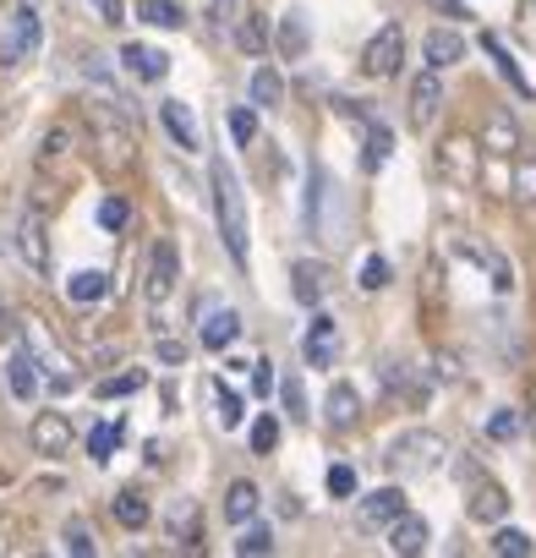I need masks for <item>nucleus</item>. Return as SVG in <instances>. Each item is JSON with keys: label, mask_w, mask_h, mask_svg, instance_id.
<instances>
[{"label": "nucleus", "mask_w": 536, "mask_h": 558, "mask_svg": "<svg viewBox=\"0 0 536 558\" xmlns=\"http://www.w3.org/2000/svg\"><path fill=\"white\" fill-rule=\"evenodd\" d=\"M88 116V132H94V165L105 175H126L137 165V132H132V110H121L115 99H88L83 105Z\"/></svg>", "instance_id": "f257e3e1"}, {"label": "nucleus", "mask_w": 536, "mask_h": 558, "mask_svg": "<svg viewBox=\"0 0 536 558\" xmlns=\"http://www.w3.org/2000/svg\"><path fill=\"white\" fill-rule=\"evenodd\" d=\"M208 186H214V219H219L224 252H230V263H235V268H246V263H252V225H246V192H241L235 165L214 159Z\"/></svg>", "instance_id": "f03ea898"}, {"label": "nucleus", "mask_w": 536, "mask_h": 558, "mask_svg": "<svg viewBox=\"0 0 536 558\" xmlns=\"http://www.w3.org/2000/svg\"><path fill=\"white\" fill-rule=\"evenodd\" d=\"M443 454H449L443 433H433V427H411V433H400V438L383 449V465H389V476L416 482V476H433V471L443 465Z\"/></svg>", "instance_id": "7ed1b4c3"}, {"label": "nucleus", "mask_w": 536, "mask_h": 558, "mask_svg": "<svg viewBox=\"0 0 536 558\" xmlns=\"http://www.w3.org/2000/svg\"><path fill=\"white\" fill-rule=\"evenodd\" d=\"M307 230H313L324 246L345 241V192L334 186V175H329L324 165L307 170Z\"/></svg>", "instance_id": "20e7f679"}, {"label": "nucleus", "mask_w": 536, "mask_h": 558, "mask_svg": "<svg viewBox=\"0 0 536 558\" xmlns=\"http://www.w3.org/2000/svg\"><path fill=\"white\" fill-rule=\"evenodd\" d=\"M39 45H45V23H39V12H34V7H17V12L7 17V39H0V72L28 66V61L39 56Z\"/></svg>", "instance_id": "39448f33"}, {"label": "nucleus", "mask_w": 536, "mask_h": 558, "mask_svg": "<svg viewBox=\"0 0 536 558\" xmlns=\"http://www.w3.org/2000/svg\"><path fill=\"white\" fill-rule=\"evenodd\" d=\"M197 324H203V335H197V340H203V351H214V356H224V351L241 340V329H246V324H241V313H235V307H219L214 296H203V302H197Z\"/></svg>", "instance_id": "423d86ee"}, {"label": "nucleus", "mask_w": 536, "mask_h": 558, "mask_svg": "<svg viewBox=\"0 0 536 558\" xmlns=\"http://www.w3.org/2000/svg\"><path fill=\"white\" fill-rule=\"evenodd\" d=\"M175 279H181V252H175L170 235H159L154 252H148V286H143V296H148L154 307H165V302L175 296Z\"/></svg>", "instance_id": "0eeeda50"}, {"label": "nucleus", "mask_w": 536, "mask_h": 558, "mask_svg": "<svg viewBox=\"0 0 536 558\" xmlns=\"http://www.w3.org/2000/svg\"><path fill=\"white\" fill-rule=\"evenodd\" d=\"M400 61H405V28H400V23H383V28L367 39V50H362V72L383 83V77L400 72Z\"/></svg>", "instance_id": "6e6552de"}, {"label": "nucleus", "mask_w": 536, "mask_h": 558, "mask_svg": "<svg viewBox=\"0 0 536 558\" xmlns=\"http://www.w3.org/2000/svg\"><path fill=\"white\" fill-rule=\"evenodd\" d=\"M482 143L476 137H443V148H438V170L454 181V186H476L482 181Z\"/></svg>", "instance_id": "1a4fd4ad"}, {"label": "nucleus", "mask_w": 536, "mask_h": 558, "mask_svg": "<svg viewBox=\"0 0 536 558\" xmlns=\"http://www.w3.org/2000/svg\"><path fill=\"white\" fill-rule=\"evenodd\" d=\"M302 356H307L313 373H329V367L340 362V324H334L324 307H313V324H307V335H302Z\"/></svg>", "instance_id": "9d476101"}, {"label": "nucleus", "mask_w": 536, "mask_h": 558, "mask_svg": "<svg viewBox=\"0 0 536 558\" xmlns=\"http://www.w3.org/2000/svg\"><path fill=\"white\" fill-rule=\"evenodd\" d=\"M17 257L39 274V279H50V268H56V257H50V235H45V214L39 208H28L23 219H17Z\"/></svg>", "instance_id": "9b49d317"}, {"label": "nucleus", "mask_w": 536, "mask_h": 558, "mask_svg": "<svg viewBox=\"0 0 536 558\" xmlns=\"http://www.w3.org/2000/svg\"><path fill=\"white\" fill-rule=\"evenodd\" d=\"M454 252L487 274V286H492L498 296H509V291H514V263H509L498 246H482V241H465V235H460V241H454Z\"/></svg>", "instance_id": "f8f14e48"}, {"label": "nucleus", "mask_w": 536, "mask_h": 558, "mask_svg": "<svg viewBox=\"0 0 536 558\" xmlns=\"http://www.w3.org/2000/svg\"><path fill=\"white\" fill-rule=\"evenodd\" d=\"M438 110H443V77H438V66H427L416 83H411V99H405V121L416 126V132H427L433 121H438Z\"/></svg>", "instance_id": "ddd939ff"}, {"label": "nucleus", "mask_w": 536, "mask_h": 558, "mask_svg": "<svg viewBox=\"0 0 536 558\" xmlns=\"http://www.w3.org/2000/svg\"><path fill=\"white\" fill-rule=\"evenodd\" d=\"M405 514V487H378V493H367L362 504H356V531H389L394 520Z\"/></svg>", "instance_id": "4468645a"}, {"label": "nucleus", "mask_w": 536, "mask_h": 558, "mask_svg": "<svg viewBox=\"0 0 536 558\" xmlns=\"http://www.w3.org/2000/svg\"><path fill=\"white\" fill-rule=\"evenodd\" d=\"M465 514L476 525H498L509 514V493L492 482V476H471V493H465Z\"/></svg>", "instance_id": "2eb2a0df"}, {"label": "nucleus", "mask_w": 536, "mask_h": 558, "mask_svg": "<svg viewBox=\"0 0 536 558\" xmlns=\"http://www.w3.org/2000/svg\"><path fill=\"white\" fill-rule=\"evenodd\" d=\"M121 66H126V77H137V83H165L170 77V56L165 50H154V45H121Z\"/></svg>", "instance_id": "dca6fc26"}, {"label": "nucleus", "mask_w": 536, "mask_h": 558, "mask_svg": "<svg viewBox=\"0 0 536 558\" xmlns=\"http://www.w3.org/2000/svg\"><path fill=\"white\" fill-rule=\"evenodd\" d=\"M159 121H165V132H170V143H175L181 154H197V148H203V132H197V116H192V105H181V99H165V105H159Z\"/></svg>", "instance_id": "f3484780"}, {"label": "nucleus", "mask_w": 536, "mask_h": 558, "mask_svg": "<svg viewBox=\"0 0 536 558\" xmlns=\"http://www.w3.org/2000/svg\"><path fill=\"white\" fill-rule=\"evenodd\" d=\"M383 542H389V553H394V558H416V553H427L433 531H427V520H422V514H411V509H405V514L383 531Z\"/></svg>", "instance_id": "a211bd4d"}, {"label": "nucleus", "mask_w": 536, "mask_h": 558, "mask_svg": "<svg viewBox=\"0 0 536 558\" xmlns=\"http://www.w3.org/2000/svg\"><path fill=\"white\" fill-rule=\"evenodd\" d=\"M291 291H296L302 307H324V296H329V263H313V257L291 263Z\"/></svg>", "instance_id": "6ab92c4d"}, {"label": "nucleus", "mask_w": 536, "mask_h": 558, "mask_svg": "<svg viewBox=\"0 0 536 558\" xmlns=\"http://www.w3.org/2000/svg\"><path fill=\"white\" fill-rule=\"evenodd\" d=\"M482 148L498 154V159H514V154H520V126H514L509 110H487V121H482Z\"/></svg>", "instance_id": "aec40b11"}, {"label": "nucleus", "mask_w": 536, "mask_h": 558, "mask_svg": "<svg viewBox=\"0 0 536 558\" xmlns=\"http://www.w3.org/2000/svg\"><path fill=\"white\" fill-rule=\"evenodd\" d=\"M28 438H34L39 454H66V449H72V422H66L61 411H39L34 427H28Z\"/></svg>", "instance_id": "412c9836"}, {"label": "nucleus", "mask_w": 536, "mask_h": 558, "mask_svg": "<svg viewBox=\"0 0 536 558\" xmlns=\"http://www.w3.org/2000/svg\"><path fill=\"white\" fill-rule=\"evenodd\" d=\"M324 422H329L334 433H351V427L362 422V395H356V384H334V389H329V400H324Z\"/></svg>", "instance_id": "4be33fe9"}, {"label": "nucleus", "mask_w": 536, "mask_h": 558, "mask_svg": "<svg viewBox=\"0 0 536 558\" xmlns=\"http://www.w3.org/2000/svg\"><path fill=\"white\" fill-rule=\"evenodd\" d=\"M422 61L438 66V72H449L454 61H465V34H454V28H433V34L422 39Z\"/></svg>", "instance_id": "5701e85b"}, {"label": "nucleus", "mask_w": 536, "mask_h": 558, "mask_svg": "<svg viewBox=\"0 0 536 558\" xmlns=\"http://www.w3.org/2000/svg\"><path fill=\"white\" fill-rule=\"evenodd\" d=\"M482 50H487V61L498 66V77H503V83H509V88H514L520 99H536V88H531V77L520 72V61H514V56L503 50V39H498V34H482Z\"/></svg>", "instance_id": "b1692460"}, {"label": "nucleus", "mask_w": 536, "mask_h": 558, "mask_svg": "<svg viewBox=\"0 0 536 558\" xmlns=\"http://www.w3.org/2000/svg\"><path fill=\"white\" fill-rule=\"evenodd\" d=\"M105 296H110V274H105V268H83V274L66 279V302H72V307H94V302H105Z\"/></svg>", "instance_id": "393cba45"}, {"label": "nucleus", "mask_w": 536, "mask_h": 558, "mask_svg": "<svg viewBox=\"0 0 536 558\" xmlns=\"http://www.w3.org/2000/svg\"><path fill=\"white\" fill-rule=\"evenodd\" d=\"M257 504H263V493H257V482H246V476H235V482L224 487V520H230V525H246V520L257 514Z\"/></svg>", "instance_id": "a878e982"}, {"label": "nucleus", "mask_w": 536, "mask_h": 558, "mask_svg": "<svg viewBox=\"0 0 536 558\" xmlns=\"http://www.w3.org/2000/svg\"><path fill=\"white\" fill-rule=\"evenodd\" d=\"M230 39H235V50H246V56H268V17H263V12H241L235 28H230Z\"/></svg>", "instance_id": "bb28decb"}, {"label": "nucleus", "mask_w": 536, "mask_h": 558, "mask_svg": "<svg viewBox=\"0 0 536 558\" xmlns=\"http://www.w3.org/2000/svg\"><path fill=\"white\" fill-rule=\"evenodd\" d=\"M275 39H280V56H285V61H302V56H307V45H313L307 12H285V17H280V34H275Z\"/></svg>", "instance_id": "cd10ccee"}, {"label": "nucleus", "mask_w": 536, "mask_h": 558, "mask_svg": "<svg viewBox=\"0 0 536 558\" xmlns=\"http://www.w3.org/2000/svg\"><path fill=\"white\" fill-rule=\"evenodd\" d=\"M389 154H394V132H389L383 121H367V137H362V170L378 175V170L389 165Z\"/></svg>", "instance_id": "c85d7f7f"}, {"label": "nucleus", "mask_w": 536, "mask_h": 558, "mask_svg": "<svg viewBox=\"0 0 536 558\" xmlns=\"http://www.w3.org/2000/svg\"><path fill=\"white\" fill-rule=\"evenodd\" d=\"M383 389L389 395H405L411 405H427V384H411V362H400V356H383Z\"/></svg>", "instance_id": "c756f323"}, {"label": "nucleus", "mask_w": 536, "mask_h": 558, "mask_svg": "<svg viewBox=\"0 0 536 558\" xmlns=\"http://www.w3.org/2000/svg\"><path fill=\"white\" fill-rule=\"evenodd\" d=\"M170 542H181L186 553H203V514H197V504H175L170 509Z\"/></svg>", "instance_id": "7c9ffc66"}, {"label": "nucleus", "mask_w": 536, "mask_h": 558, "mask_svg": "<svg viewBox=\"0 0 536 558\" xmlns=\"http://www.w3.org/2000/svg\"><path fill=\"white\" fill-rule=\"evenodd\" d=\"M7 384H12L17 400H34V395H39V367H34L28 351H12V356H7Z\"/></svg>", "instance_id": "2f4dec72"}, {"label": "nucleus", "mask_w": 536, "mask_h": 558, "mask_svg": "<svg viewBox=\"0 0 536 558\" xmlns=\"http://www.w3.org/2000/svg\"><path fill=\"white\" fill-rule=\"evenodd\" d=\"M246 94H252V105H257V110H275V105L285 99V77H280L275 66H257V72H252V83H246Z\"/></svg>", "instance_id": "473e14b6"}, {"label": "nucleus", "mask_w": 536, "mask_h": 558, "mask_svg": "<svg viewBox=\"0 0 536 558\" xmlns=\"http://www.w3.org/2000/svg\"><path fill=\"white\" fill-rule=\"evenodd\" d=\"M110 509H115V520H121V525H126V531H143V525H148V520H154V509H148V498H143V493H137V487H121V493H115V504H110Z\"/></svg>", "instance_id": "72a5a7b5"}, {"label": "nucleus", "mask_w": 536, "mask_h": 558, "mask_svg": "<svg viewBox=\"0 0 536 558\" xmlns=\"http://www.w3.org/2000/svg\"><path fill=\"white\" fill-rule=\"evenodd\" d=\"M115 449H121V422H99V427L88 433V460H94V465H110Z\"/></svg>", "instance_id": "f704fd0d"}, {"label": "nucleus", "mask_w": 536, "mask_h": 558, "mask_svg": "<svg viewBox=\"0 0 536 558\" xmlns=\"http://www.w3.org/2000/svg\"><path fill=\"white\" fill-rule=\"evenodd\" d=\"M137 17L154 23V28H181L186 23V12L175 7V0H137Z\"/></svg>", "instance_id": "c9c22d12"}, {"label": "nucleus", "mask_w": 536, "mask_h": 558, "mask_svg": "<svg viewBox=\"0 0 536 558\" xmlns=\"http://www.w3.org/2000/svg\"><path fill=\"white\" fill-rule=\"evenodd\" d=\"M143 384H148V373H143V367H126V373L105 378V384H99L94 395H99V400H126V395H137Z\"/></svg>", "instance_id": "e433bc0d"}, {"label": "nucleus", "mask_w": 536, "mask_h": 558, "mask_svg": "<svg viewBox=\"0 0 536 558\" xmlns=\"http://www.w3.org/2000/svg\"><path fill=\"white\" fill-rule=\"evenodd\" d=\"M520 427H525V416H520L514 405H498V411L487 416V438H492V444H514Z\"/></svg>", "instance_id": "4c0bfd02"}, {"label": "nucleus", "mask_w": 536, "mask_h": 558, "mask_svg": "<svg viewBox=\"0 0 536 558\" xmlns=\"http://www.w3.org/2000/svg\"><path fill=\"white\" fill-rule=\"evenodd\" d=\"M498 558H531L536 553V542L525 536V531H514V525H503V531H492V542H487Z\"/></svg>", "instance_id": "58836bf2"}, {"label": "nucleus", "mask_w": 536, "mask_h": 558, "mask_svg": "<svg viewBox=\"0 0 536 558\" xmlns=\"http://www.w3.org/2000/svg\"><path fill=\"white\" fill-rule=\"evenodd\" d=\"M66 154H72V126H50V132H45V143H39V170L61 165Z\"/></svg>", "instance_id": "ea45409f"}, {"label": "nucleus", "mask_w": 536, "mask_h": 558, "mask_svg": "<svg viewBox=\"0 0 536 558\" xmlns=\"http://www.w3.org/2000/svg\"><path fill=\"white\" fill-rule=\"evenodd\" d=\"M61 542H66V553H72V558H94V553H99V542H94L88 520H66V525H61Z\"/></svg>", "instance_id": "a19ab883"}, {"label": "nucleus", "mask_w": 536, "mask_h": 558, "mask_svg": "<svg viewBox=\"0 0 536 558\" xmlns=\"http://www.w3.org/2000/svg\"><path fill=\"white\" fill-rule=\"evenodd\" d=\"M214 395H219V427L235 433V427L246 422V400H241L235 389H224V384H214Z\"/></svg>", "instance_id": "79ce46f5"}, {"label": "nucleus", "mask_w": 536, "mask_h": 558, "mask_svg": "<svg viewBox=\"0 0 536 558\" xmlns=\"http://www.w3.org/2000/svg\"><path fill=\"white\" fill-rule=\"evenodd\" d=\"M275 449H280V416L263 411V416L252 422V454H275Z\"/></svg>", "instance_id": "37998d69"}, {"label": "nucleus", "mask_w": 536, "mask_h": 558, "mask_svg": "<svg viewBox=\"0 0 536 558\" xmlns=\"http://www.w3.org/2000/svg\"><path fill=\"white\" fill-rule=\"evenodd\" d=\"M514 197H520L525 208H536V159H520V154H514Z\"/></svg>", "instance_id": "c03bdc74"}, {"label": "nucleus", "mask_w": 536, "mask_h": 558, "mask_svg": "<svg viewBox=\"0 0 536 558\" xmlns=\"http://www.w3.org/2000/svg\"><path fill=\"white\" fill-rule=\"evenodd\" d=\"M235 553H241V558H263V553H275V531H268V525H252V531L235 542Z\"/></svg>", "instance_id": "a18cd8bd"}, {"label": "nucleus", "mask_w": 536, "mask_h": 558, "mask_svg": "<svg viewBox=\"0 0 536 558\" xmlns=\"http://www.w3.org/2000/svg\"><path fill=\"white\" fill-rule=\"evenodd\" d=\"M389 279H394L389 257H367V263H362V291H383Z\"/></svg>", "instance_id": "49530a36"}, {"label": "nucleus", "mask_w": 536, "mask_h": 558, "mask_svg": "<svg viewBox=\"0 0 536 558\" xmlns=\"http://www.w3.org/2000/svg\"><path fill=\"white\" fill-rule=\"evenodd\" d=\"M230 137H235V148H252L257 143V116L252 110H230Z\"/></svg>", "instance_id": "de8ad7c7"}, {"label": "nucleus", "mask_w": 536, "mask_h": 558, "mask_svg": "<svg viewBox=\"0 0 536 558\" xmlns=\"http://www.w3.org/2000/svg\"><path fill=\"white\" fill-rule=\"evenodd\" d=\"M203 17H208V34H224V28H235L241 12H235V0H208V12H203Z\"/></svg>", "instance_id": "09e8293b"}, {"label": "nucleus", "mask_w": 536, "mask_h": 558, "mask_svg": "<svg viewBox=\"0 0 536 558\" xmlns=\"http://www.w3.org/2000/svg\"><path fill=\"white\" fill-rule=\"evenodd\" d=\"M126 219H132L126 197H105V203H99V225H105V230H126Z\"/></svg>", "instance_id": "8fccbe9b"}, {"label": "nucleus", "mask_w": 536, "mask_h": 558, "mask_svg": "<svg viewBox=\"0 0 536 558\" xmlns=\"http://www.w3.org/2000/svg\"><path fill=\"white\" fill-rule=\"evenodd\" d=\"M275 389H280V378H275V362H252V395H257V400H268Z\"/></svg>", "instance_id": "3c124183"}, {"label": "nucleus", "mask_w": 536, "mask_h": 558, "mask_svg": "<svg viewBox=\"0 0 536 558\" xmlns=\"http://www.w3.org/2000/svg\"><path fill=\"white\" fill-rule=\"evenodd\" d=\"M329 493H334V498H351V493H356V471H351V465H334V471H329Z\"/></svg>", "instance_id": "603ef678"}, {"label": "nucleus", "mask_w": 536, "mask_h": 558, "mask_svg": "<svg viewBox=\"0 0 536 558\" xmlns=\"http://www.w3.org/2000/svg\"><path fill=\"white\" fill-rule=\"evenodd\" d=\"M88 7H94V12H99V23H110V28H121V23H126L121 0H88Z\"/></svg>", "instance_id": "864d4df0"}, {"label": "nucleus", "mask_w": 536, "mask_h": 558, "mask_svg": "<svg viewBox=\"0 0 536 558\" xmlns=\"http://www.w3.org/2000/svg\"><path fill=\"white\" fill-rule=\"evenodd\" d=\"M280 395H285L291 416H313V411H307V400H302V384H296V378H291V384H280Z\"/></svg>", "instance_id": "5fc2aeb1"}, {"label": "nucleus", "mask_w": 536, "mask_h": 558, "mask_svg": "<svg viewBox=\"0 0 536 558\" xmlns=\"http://www.w3.org/2000/svg\"><path fill=\"white\" fill-rule=\"evenodd\" d=\"M334 110H340V116H345V121H362V126H367V121H373V116H367V105H362V99H334Z\"/></svg>", "instance_id": "6e6d98bb"}, {"label": "nucleus", "mask_w": 536, "mask_h": 558, "mask_svg": "<svg viewBox=\"0 0 536 558\" xmlns=\"http://www.w3.org/2000/svg\"><path fill=\"white\" fill-rule=\"evenodd\" d=\"M159 362H170V367H186V345H181V340H159Z\"/></svg>", "instance_id": "4d7b16f0"}, {"label": "nucleus", "mask_w": 536, "mask_h": 558, "mask_svg": "<svg viewBox=\"0 0 536 558\" xmlns=\"http://www.w3.org/2000/svg\"><path fill=\"white\" fill-rule=\"evenodd\" d=\"M438 378H460V367H454V356H449V351H438Z\"/></svg>", "instance_id": "13d9d810"}, {"label": "nucleus", "mask_w": 536, "mask_h": 558, "mask_svg": "<svg viewBox=\"0 0 536 558\" xmlns=\"http://www.w3.org/2000/svg\"><path fill=\"white\" fill-rule=\"evenodd\" d=\"M525 416H531V438H536V389H531V411Z\"/></svg>", "instance_id": "bf43d9fd"}]
</instances>
